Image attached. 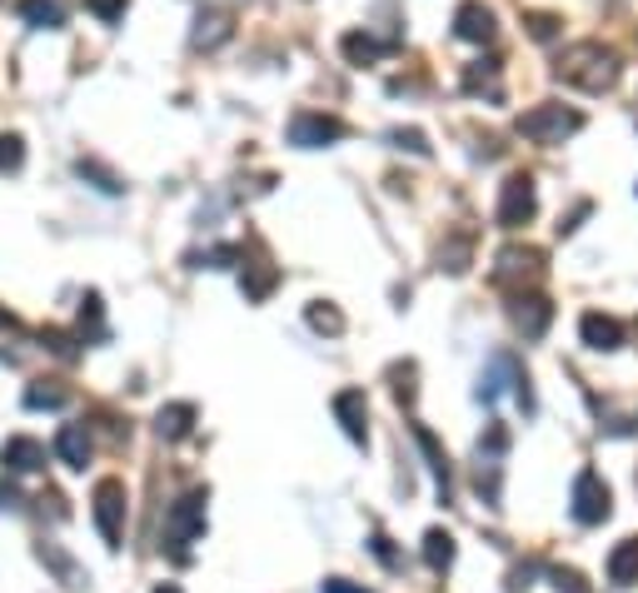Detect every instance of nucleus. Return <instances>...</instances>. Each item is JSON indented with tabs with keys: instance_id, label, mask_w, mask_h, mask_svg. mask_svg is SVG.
Returning a JSON list of instances; mask_svg holds the SVG:
<instances>
[{
	"instance_id": "obj_1",
	"label": "nucleus",
	"mask_w": 638,
	"mask_h": 593,
	"mask_svg": "<svg viewBox=\"0 0 638 593\" xmlns=\"http://www.w3.org/2000/svg\"><path fill=\"white\" fill-rule=\"evenodd\" d=\"M554 75L584 96H603V90H614L618 81V50L599 46V40H579V46H564L554 60Z\"/></svg>"
},
{
	"instance_id": "obj_2",
	"label": "nucleus",
	"mask_w": 638,
	"mask_h": 593,
	"mask_svg": "<svg viewBox=\"0 0 638 593\" xmlns=\"http://www.w3.org/2000/svg\"><path fill=\"white\" fill-rule=\"evenodd\" d=\"M205 504H210V494H205V489H189V494H180L175 504H170L160 548H170V558H175V564H189V544L205 534Z\"/></svg>"
},
{
	"instance_id": "obj_3",
	"label": "nucleus",
	"mask_w": 638,
	"mask_h": 593,
	"mask_svg": "<svg viewBox=\"0 0 638 593\" xmlns=\"http://www.w3.org/2000/svg\"><path fill=\"white\" fill-rule=\"evenodd\" d=\"M514 131H519V140H529V145H564L568 135L584 131V115L559 106V100H544V106L524 110V115L514 120Z\"/></svg>"
},
{
	"instance_id": "obj_4",
	"label": "nucleus",
	"mask_w": 638,
	"mask_h": 593,
	"mask_svg": "<svg viewBox=\"0 0 638 593\" xmlns=\"http://www.w3.org/2000/svg\"><path fill=\"white\" fill-rule=\"evenodd\" d=\"M90 514H95V529H100L106 548H120V539H125V514H131L125 479H100L90 494Z\"/></svg>"
},
{
	"instance_id": "obj_5",
	"label": "nucleus",
	"mask_w": 638,
	"mask_h": 593,
	"mask_svg": "<svg viewBox=\"0 0 638 593\" xmlns=\"http://www.w3.org/2000/svg\"><path fill=\"white\" fill-rule=\"evenodd\" d=\"M539 210V195H533V180L529 175H508L499 185V205H494V225L499 230H524Z\"/></svg>"
},
{
	"instance_id": "obj_6",
	"label": "nucleus",
	"mask_w": 638,
	"mask_h": 593,
	"mask_svg": "<svg viewBox=\"0 0 638 593\" xmlns=\"http://www.w3.org/2000/svg\"><path fill=\"white\" fill-rule=\"evenodd\" d=\"M568 504H574V519H579L584 529H593V523H603L609 514H614V494H609V484H603L593 469H579Z\"/></svg>"
},
{
	"instance_id": "obj_7",
	"label": "nucleus",
	"mask_w": 638,
	"mask_h": 593,
	"mask_svg": "<svg viewBox=\"0 0 638 593\" xmlns=\"http://www.w3.org/2000/svg\"><path fill=\"white\" fill-rule=\"evenodd\" d=\"M349 135V125H344L340 115H319V110H299L295 120H290V145H299V150H319V145H334Z\"/></svg>"
},
{
	"instance_id": "obj_8",
	"label": "nucleus",
	"mask_w": 638,
	"mask_h": 593,
	"mask_svg": "<svg viewBox=\"0 0 638 593\" xmlns=\"http://www.w3.org/2000/svg\"><path fill=\"white\" fill-rule=\"evenodd\" d=\"M454 36L469 40V46H489V40L499 36L494 11H489L484 0H464L459 11H454Z\"/></svg>"
},
{
	"instance_id": "obj_9",
	"label": "nucleus",
	"mask_w": 638,
	"mask_h": 593,
	"mask_svg": "<svg viewBox=\"0 0 638 593\" xmlns=\"http://www.w3.org/2000/svg\"><path fill=\"white\" fill-rule=\"evenodd\" d=\"M539 270H544V249H533V245H508V249H499L494 280H499V285H514V280H533Z\"/></svg>"
},
{
	"instance_id": "obj_10",
	"label": "nucleus",
	"mask_w": 638,
	"mask_h": 593,
	"mask_svg": "<svg viewBox=\"0 0 638 593\" xmlns=\"http://www.w3.org/2000/svg\"><path fill=\"white\" fill-rule=\"evenodd\" d=\"M0 469L5 474H40L46 469V444L30 440V434H15V440L0 444Z\"/></svg>"
},
{
	"instance_id": "obj_11",
	"label": "nucleus",
	"mask_w": 638,
	"mask_h": 593,
	"mask_svg": "<svg viewBox=\"0 0 638 593\" xmlns=\"http://www.w3.org/2000/svg\"><path fill=\"white\" fill-rule=\"evenodd\" d=\"M334 419H340V429L349 434V444H365L369 440V399H365V390H340L334 394Z\"/></svg>"
},
{
	"instance_id": "obj_12",
	"label": "nucleus",
	"mask_w": 638,
	"mask_h": 593,
	"mask_svg": "<svg viewBox=\"0 0 638 593\" xmlns=\"http://www.w3.org/2000/svg\"><path fill=\"white\" fill-rule=\"evenodd\" d=\"M230 36H235V15L230 11H200L195 15V30H189V46L210 55V50H220Z\"/></svg>"
},
{
	"instance_id": "obj_13",
	"label": "nucleus",
	"mask_w": 638,
	"mask_h": 593,
	"mask_svg": "<svg viewBox=\"0 0 638 593\" xmlns=\"http://www.w3.org/2000/svg\"><path fill=\"white\" fill-rule=\"evenodd\" d=\"M579 334H584V345L599 349V355H614V349L624 345V324H618L614 314H599V309H589L579 320Z\"/></svg>"
},
{
	"instance_id": "obj_14",
	"label": "nucleus",
	"mask_w": 638,
	"mask_h": 593,
	"mask_svg": "<svg viewBox=\"0 0 638 593\" xmlns=\"http://www.w3.org/2000/svg\"><path fill=\"white\" fill-rule=\"evenodd\" d=\"M508 314H514V324L524 330V339H544L549 320H554V305H549L544 295H519Z\"/></svg>"
},
{
	"instance_id": "obj_15",
	"label": "nucleus",
	"mask_w": 638,
	"mask_h": 593,
	"mask_svg": "<svg viewBox=\"0 0 638 593\" xmlns=\"http://www.w3.org/2000/svg\"><path fill=\"white\" fill-rule=\"evenodd\" d=\"M340 50L349 65H375V60H384L390 50H400V40H379V36H369V30H349V36L340 40Z\"/></svg>"
},
{
	"instance_id": "obj_16",
	"label": "nucleus",
	"mask_w": 638,
	"mask_h": 593,
	"mask_svg": "<svg viewBox=\"0 0 638 593\" xmlns=\"http://www.w3.org/2000/svg\"><path fill=\"white\" fill-rule=\"evenodd\" d=\"M409 434H414V444H419V449H425V459H429V474H434V484H439V498H444V504H450V454L439 449V440L434 434H429L425 424H409Z\"/></svg>"
},
{
	"instance_id": "obj_17",
	"label": "nucleus",
	"mask_w": 638,
	"mask_h": 593,
	"mask_svg": "<svg viewBox=\"0 0 638 593\" xmlns=\"http://www.w3.org/2000/svg\"><path fill=\"white\" fill-rule=\"evenodd\" d=\"M56 459L65 464V469H85V464H90V429L85 424H60Z\"/></svg>"
},
{
	"instance_id": "obj_18",
	"label": "nucleus",
	"mask_w": 638,
	"mask_h": 593,
	"mask_svg": "<svg viewBox=\"0 0 638 593\" xmlns=\"http://www.w3.org/2000/svg\"><path fill=\"white\" fill-rule=\"evenodd\" d=\"M195 419H200V409H195V404H165V409L155 415V434H160L165 444H180V440H189Z\"/></svg>"
},
{
	"instance_id": "obj_19",
	"label": "nucleus",
	"mask_w": 638,
	"mask_h": 593,
	"mask_svg": "<svg viewBox=\"0 0 638 593\" xmlns=\"http://www.w3.org/2000/svg\"><path fill=\"white\" fill-rule=\"evenodd\" d=\"M36 554H40V564H46V569L56 573L60 583H65V589H85V583H90V573H85L81 564H75L71 554H65V548H56V544H40Z\"/></svg>"
},
{
	"instance_id": "obj_20",
	"label": "nucleus",
	"mask_w": 638,
	"mask_h": 593,
	"mask_svg": "<svg viewBox=\"0 0 638 593\" xmlns=\"http://www.w3.org/2000/svg\"><path fill=\"white\" fill-rule=\"evenodd\" d=\"M609 583H618V589L638 583V534L614 544V554H609Z\"/></svg>"
},
{
	"instance_id": "obj_21",
	"label": "nucleus",
	"mask_w": 638,
	"mask_h": 593,
	"mask_svg": "<svg viewBox=\"0 0 638 593\" xmlns=\"http://www.w3.org/2000/svg\"><path fill=\"white\" fill-rule=\"evenodd\" d=\"M21 404L25 409H65V404H71V390H65V384L60 380H36V384H25V394H21Z\"/></svg>"
},
{
	"instance_id": "obj_22",
	"label": "nucleus",
	"mask_w": 638,
	"mask_h": 593,
	"mask_svg": "<svg viewBox=\"0 0 638 593\" xmlns=\"http://www.w3.org/2000/svg\"><path fill=\"white\" fill-rule=\"evenodd\" d=\"M21 21L36 30H60L65 25V0H21Z\"/></svg>"
},
{
	"instance_id": "obj_23",
	"label": "nucleus",
	"mask_w": 638,
	"mask_h": 593,
	"mask_svg": "<svg viewBox=\"0 0 638 593\" xmlns=\"http://www.w3.org/2000/svg\"><path fill=\"white\" fill-rule=\"evenodd\" d=\"M425 564L434 573H450L454 569V534H450V529H429V534H425Z\"/></svg>"
},
{
	"instance_id": "obj_24",
	"label": "nucleus",
	"mask_w": 638,
	"mask_h": 593,
	"mask_svg": "<svg viewBox=\"0 0 638 593\" xmlns=\"http://www.w3.org/2000/svg\"><path fill=\"white\" fill-rule=\"evenodd\" d=\"M464 90L469 96H484L489 90V100H499V60H474L464 71Z\"/></svg>"
},
{
	"instance_id": "obj_25",
	"label": "nucleus",
	"mask_w": 638,
	"mask_h": 593,
	"mask_svg": "<svg viewBox=\"0 0 638 593\" xmlns=\"http://www.w3.org/2000/svg\"><path fill=\"white\" fill-rule=\"evenodd\" d=\"M240 285H245V299L260 305V299H270V289L280 285V270H274V264H245V280H240Z\"/></svg>"
},
{
	"instance_id": "obj_26",
	"label": "nucleus",
	"mask_w": 638,
	"mask_h": 593,
	"mask_svg": "<svg viewBox=\"0 0 638 593\" xmlns=\"http://www.w3.org/2000/svg\"><path fill=\"white\" fill-rule=\"evenodd\" d=\"M189 264L195 270H230V264H245V255H240V245H210L200 255H189Z\"/></svg>"
},
{
	"instance_id": "obj_27",
	"label": "nucleus",
	"mask_w": 638,
	"mask_h": 593,
	"mask_svg": "<svg viewBox=\"0 0 638 593\" xmlns=\"http://www.w3.org/2000/svg\"><path fill=\"white\" fill-rule=\"evenodd\" d=\"M75 175H81V180H95V190H106V195H120V190H125V180H120L115 170H106L100 160H75Z\"/></svg>"
},
{
	"instance_id": "obj_28",
	"label": "nucleus",
	"mask_w": 638,
	"mask_h": 593,
	"mask_svg": "<svg viewBox=\"0 0 638 593\" xmlns=\"http://www.w3.org/2000/svg\"><path fill=\"white\" fill-rule=\"evenodd\" d=\"M469 249H474V235L464 230V235H454L450 245L439 249V264H444L450 274H464V270H469Z\"/></svg>"
},
{
	"instance_id": "obj_29",
	"label": "nucleus",
	"mask_w": 638,
	"mask_h": 593,
	"mask_svg": "<svg viewBox=\"0 0 638 593\" xmlns=\"http://www.w3.org/2000/svg\"><path fill=\"white\" fill-rule=\"evenodd\" d=\"M305 320L315 334H344V314L334 305H324V299H315V305L305 309Z\"/></svg>"
},
{
	"instance_id": "obj_30",
	"label": "nucleus",
	"mask_w": 638,
	"mask_h": 593,
	"mask_svg": "<svg viewBox=\"0 0 638 593\" xmlns=\"http://www.w3.org/2000/svg\"><path fill=\"white\" fill-rule=\"evenodd\" d=\"M369 554H375L390 573H400V569H404V554L394 548V539H390V534H369Z\"/></svg>"
},
{
	"instance_id": "obj_31",
	"label": "nucleus",
	"mask_w": 638,
	"mask_h": 593,
	"mask_svg": "<svg viewBox=\"0 0 638 593\" xmlns=\"http://www.w3.org/2000/svg\"><path fill=\"white\" fill-rule=\"evenodd\" d=\"M25 165V140L21 135H0V175H15Z\"/></svg>"
},
{
	"instance_id": "obj_32",
	"label": "nucleus",
	"mask_w": 638,
	"mask_h": 593,
	"mask_svg": "<svg viewBox=\"0 0 638 593\" xmlns=\"http://www.w3.org/2000/svg\"><path fill=\"white\" fill-rule=\"evenodd\" d=\"M390 380H394V399H400V404H414V380H419V369H414V359L394 365V369H390Z\"/></svg>"
},
{
	"instance_id": "obj_33",
	"label": "nucleus",
	"mask_w": 638,
	"mask_h": 593,
	"mask_svg": "<svg viewBox=\"0 0 638 593\" xmlns=\"http://www.w3.org/2000/svg\"><path fill=\"white\" fill-rule=\"evenodd\" d=\"M524 25H529L533 40H554L564 21H559V15H549V11H524Z\"/></svg>"
},
{
	"instance_id": "obj_34",
	"label": "nucleus",
	"mask_w": 638,
	"mask_h": 593,
	"mask_svg": "<svg viewBox=\"0 0 638 593\" xmlns=\"http://www.w3.org/2000/svg\"><path fill=\"white\" fill-rule=\"evenodd\" d=\"M390 145H394V150H409V155H425V160H429L425 131H390Z\"/></svg>"
},
{
	"instance_id": "obj_35",
	"label": "nucleus",
	"mask_w": 638,
	"mask_h": 593,
	"mask_svg": "<svg viewBox=\"0 0 638 593\" xmlns=\"http://www.w3.org/2000/svg\"><path fill=\"white\" fill-rule=\"evenodd\" d=\"M40 345H46L50 355H60V359H75V355H81V349H75V339L65 330H46V334H40Z\"/></svg>"
},
{
	"instance_id": "obj_36",
	"label": "nucleus",
	"mask_w": 638,
	"mask_h": 593,
	"mask_svg": "<svg viewBox=\"0 0 638 593\" xmlns=\"http://www.w3.org/2000/svg\"><path fill=\"white\" fill-rule=\"evenodd\" d=\"M549 583H554L559 593H589V583H584L579 573H574V569H559V564L549 569Z\"/></svg>"
},
{
	"instance_id": "obj_37",
	"label": "nucleus",
	"mask_w": 638,
	"mask_h": 593,
	"mask_svg": "<svg viewBox=\"0 0 638 593\" xmlns=\"http://www.w3.org/2000/svg\"><path fill=\"white\" fill-rule=\"evenodd\" d=\"M85 11H90V15H100L106 25H115L120 15H125V0H85Z\"/></svg>"
},
{
	"instance_id": "obj_38",
	"label": "nucleus",
	"mask_w": 638,
	"mask_h": 593,
	"mask_svg": "<svg viewBox=\"0 0 638 593\" xmlns=\"http://www.w3.org/2000/svg\"><path fill=\"white\" fill-rule=\"evenodd\" d=\"M589 210H593L589 200H579V205H574V214H568V220H559V235H574V230H579V220H584Z\"/></svg>"
},
{
	"instance_id": "obj_39",
	"label": "nucleus",
	"mask_w": 638,
	"mask_h": 593,
	"mask_svg": "<svg viewBox=\"0 0 638 593\" xmlns=\"http://www.w3.org/2000/svg\"><path fill=\"white\" fill-rule=\"evenodd\" d=\"M319 589L324 593H369V589H359V583H349V579H324Z\"/></svg>"
},
{
	"instance_id": "obj_40",
	"label": "nucleus",
	"mask_w": 638,
	"mask_h": 593,
	"mask_svg": "<svg viewBox=\"0 0 638 593\" xmlns=\"http://www.w3.org/2000/svg\"><path fill=\"white\" fill-rule=\"evenodd\" d=\"M0 330H21V320H15L11 309H0Z\"/></svg>"
},
{
	"instance_id": "obj_41",
	"label": "nucleus",
	"mask_w": 638,
	"mask_h": 593,
	"mask_svg": "<svg viewBox=\"0 0 638 593\" xmlns=\"http://www.w3.org/2000/svg\"><path fill=\"white\" fill-rule=\"evenodd\" d=\"M155 593H180V583H160V589H155Z\"/></svg>"
}]
</instances>
